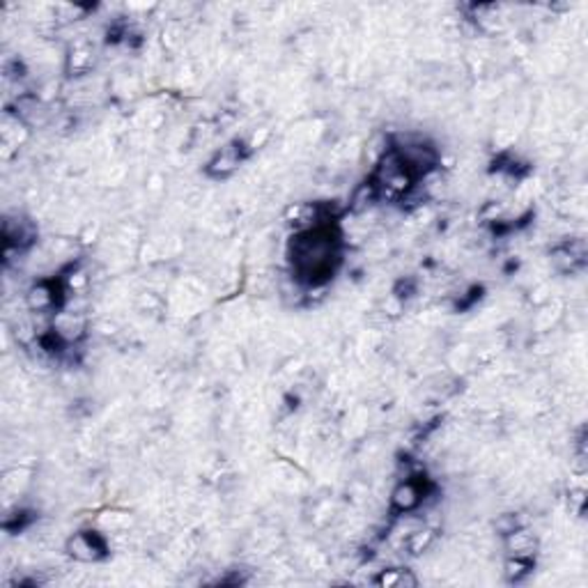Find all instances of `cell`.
<instances>
[{"label": "cell", "mask_w": 588, "mask_h": 588, "mask_svg": "<svg viewBox=\"0 0 588 588\" xmlns=\"http://www.w3.org/2000/svg\"><path fill=\"white\" fill-rule=\"evenodd\" d=\"M290 260L294 276L301 283L319 285L329 281L341 260L336 230L331 226H315L304 233H297L290 244Z\"/></svg>", "instance_id": "obj_1"}, {"label": "cell", "mask_w": 588, "mask_h": 588, "mask_svg": "<svg viewBox=\"0 0 588 588\" xmlns=\"http://www.w3.org/2000/svg\"><path fill=\"white\" fill-rule=\"evenodd\" d=\"M531 568H533V563H531L529 556H515V558L508 561L506 575H508L510 582H520L522 577H527L531 572Z\"/></svg>", "instance_id": "obj_4"}, {"label": "cell", "mask_w": 588, "mask_h": 588, "mask_svg": "<svg viewBox=\"0 0 588 588\" xmlns=\"http://www.w3.org/2000/svg\"><path fill=\"white\" fill-rule=\"evenodd\" d=\"M423 501V489L418 487L416 480H407L393 492V510L396 513H409Z\"/></svg>", "instance_id": "obj_3"}, {"label": "cell", "mask_w": 588, "mask_h": 588, "mask_svg": "<svg viewBox=\"0 0 588 588\" xmlns=\"http://www.w3.org/2000/svg\"><path fill=\"white\" fill-rule=\"evenodd\" d=\"M430 540H432V531H418V533H414L409 547H412L414 554H418V551H423L427 545H430Z\"/></svg>", "instance_id": "obj_6"}, {"label": "cell", "mask_w": 588, "mask_h": 588, "mask_svg": "<svg viewBox=\"0 0 588 588\" xmlns=\"http://www.w3.org/2000/svg\"><path fill=\"white\" fill-rule=\"evenodd\" d=\"M67 549L69 554L78 558V561H85V563H90V561H99L106 556V545L104 540L97 536V533H78L69 542H67Z\"/></svg>", "instance_id": "obj_2"}, {"label": "cell", "mask_w": 588, "mask_h": 588, "mask_svg": "<svg viewBox=\"0 0 588 588\" xmlns=\"http://www.w3.org/2000/svg\"><path fill=\"white\" fill-rule=\"evenodd\" d=\"M377 584H381V586H407V584L414 586L416 579L409 577L405 570H384L381 577L377 579Z\"/></svg>", "instance_id": "obj_5"}]
</instances>
